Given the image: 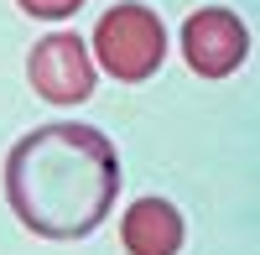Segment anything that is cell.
Masks as SVG:
<instances>
[{"mask_svg":"<svg viewBox=\"0 0 260 255\" xmlns=\"http://www.w3.org/2000/svg\"><path fill=\"white\" fill-rule=\"evenodd\" d=\"M120 193V156L94 125H42L6 156V203L42 240H83Z\"/></svg>","mask_w":260,"mask_h":255,"instance_id":"obj_1","label":"cell"},{"mask_svg":"<svg viewBox=\"0 0 260 255\" xmlns=\"http://www.w3.org/2000/svg\"><path fill=\"white\" fill-rule=\"evenodd\" d=\"M94 47H99V62L120 83H146L167 57V31L146 6H115L99 16Z\"/></svg>","mask_w":260,"mask_h":255,"instance_id":"obj_2","label":"cell"},{"mask_svg":"<svg viewBox=\"0 0 260 255\" xmlns=\"http://www.w3.org/2000/svg\"><path fill=\"white\" fill-rule=\"evenodd\" d=\"M31 89L47 104H83L94 94V62L89 47L73 31H52L31 47Z\"/></svg>","mask_w":260,"mask_h":255,"instance_id":"obj_3","label":"cell"},{"mask_svg":"<svg viewBox=\"0 0 260 255\" xmlns=\"http://www.w3.org/2000/svg\"><path fill=\"white\" fill-rule=\"evenodd\" d=\"M182 52H187L192 73L224 78V73H234L250 57V31L240 26V16H229V11H198V16H187V26H182Z\"/></svg>","mask_w":260,"mask_h":255,"instance_id":"obj_4","label":"cell"},{"mask_svg":"<svg viewBox=\"0 0 260 255\" xmlns=\"http://www.w3.org/2000/svg\"><path fill=\"white\" fill-rule=\"evenodd\" d=\"M120 240L130 255H177L182 250V214L161 198H141V203H130Z\"/></svg>","mask_w":260,"mask_h":255,"instance_id":"obj_5","label":"cell"},{"mask_svg":"<svg viewBox=\"0 0 260 255\" xmlns=\"http://www.w3.org/2000/svg\"><path fill=\"white\" fill-rule=\"evenodd\" d=\"M78 6H83V0H21V11H26V16H47V21L73 16Z\"/></svg>","mask_w":260,"mask_h":255,"instance_id":"obj_6","label":"cell"}]
</instances>
